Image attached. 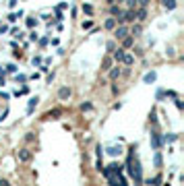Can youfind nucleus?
<instances>
[{"label":"nucleus","mask_w":184,"mask_h":186,"mask_svg":"<svg viewBox=\"0 0 184 186\" xmlns=\"http://www.w3.org/2000/svg\"><path fill=\"white\" fill-rule=\"evenodd\" d=\"M17 157H19L21 163H29L31 157H33V153L29 151V149H19V151H17Z\"/></svg>","instance_id":"nucleus-1"},{"label":"nucleus","mask_w":184,"mask_h":186,"mask_svg":"<svg viewBox=\"0 0 184 186\" xmlns=\"http://www.w3.org/2000/svg\"><path fill=\"white\" fill-rule=\"evenodd\" d=\"M114 35H116V39H122L128 35V27L124 25V23H118L116 27H114Z\"/></svg>","instance_id":"nucleus-2"},{"label":"nucleus","mask_w":184,"mask_h":186,"mask_svg":"<svg viewBox=\"0 0 184 186\" xmlns=\"http://www.w3.org/2000/svg\"><path fill=\"white\" fill-rule=\"evenodd\" d=\"M145 19H147V6H141L139 10H135V21H139V23H143Z\"/></svg>","instance_id":"nucleus-3"},{"label":"nucleus","mask_w":184,"mask_h":186,"mask_svg":"<svg viewBox=\"0 0 184 186\" xmlns=\"http://www.w3.org/2000/svg\"><path fill=\"white\" fill-rule=\"evenodd\" d=\"M135 10L136 8H128L122 17V23H135Z\"/></svg>","instance_id":"nucleus-4"},{"label":"nucleus","mask_w":184,"mask_h":186,"mask_svg":"<svg viewBox=\"0 0 184 186\" xmlns=\"http://www.w3.org/2000/svg\"><path fill=\"white\" fill-rule=\"evenodd\" d=\"M68 97H70V89H68V87H60V89H58V99H60V101H66Z\"/></svg>","instance_id":"nucleus-5"},{"label":"nucleus","mask_w":184,"mask_h":186,"mask_svg":"<svg viewBox=\"0 0 184 186\" xmlns=\"http://www.w3.org/2000/svg\"><path fill=\"white\" fill-rule=\"evenodd\" d=\"M151 145H153L155 149H159V147L164 145V141H161V137H159L157 132H151Z\"/></svg>","instance_id":"nucleus-6"},{"label":"nucleus","mask_w":184,"mask_h":186,"mask_svg":"<svg viewBox=\"0 0 184 186\" xmlns=\"http://www.w3.org/2000/svg\"><path fill=\"white\" fill-rule=\"evenodd\" d=\"M112 52H114V56H112V60H114V62H122V58H124V50L122 48H114V50H112Z\"/></svg>","instance_id":"nucleus-7"},{"label":"nucleus","mask_w":184,"mask_h":186,"mask_svg":"<svg viewBox=\"0 0 184 186\" xmlns=\"http://www.w3.org/2000/svg\"><path fill=\"white\" fill-rule=\"evenodd\" d=\"M128 33L132 35V37H139V35L143 33V27H141V25H132V29H128Z\"/></svg>","instance_id":"nucleus-8"},{"label":"nucleus","mask_w":184,"mask_h":186,"mask_svg":"<svg viewBox=\"0 0 184 186\" xmlns=\"http://www.w3.org/2000/svg\"><path fill=\"white\" fill-rule=\"evenodd\" d=\"M103 25H106V29H114L118 25V21L114 19V17H110V19H106V23H103Z\"/></svg>","instance_id":"nucleus-9"},{"label":"nucleus","mask_w":184,"mask_h":186,"mask_svg":"<svg viewBox=\"0 0 184 186\" xmlns=\"http://www.w3.org/2000/svg\"><path fill=\"white\" fill-rule=\"evenodd\" d=\"M112 58H103V62H102V70H110L112 68Z\"/></svg>","instance_id":"nucleus-10"},{"label":"nucleus","mask_w":184,"mask_h":186,"mask_svg":"<svg viewBox=\"0 0 184 186\" xmlns=\"http://www.w3.org/2000/svg\"><path fill=\"white\" fill-rule=\"evenodd\" d=\"M122 62L126 64V66H130V64L135 62V58H132V54H126V52H124V58H122Z\"/></svg>","instance_id":"nucleus-11"},{"label":"nucleus","mask_w":184,"mask_h":186,"mask_svg":"<svg viewBox=\"0 0 184 186\" xmlns=\"http://www.w3.org/2000/svg\"><path fill=\"white\" fill-rule=\"evenodd\" d=\"M60 114H62V110H60V108H56V110L48 112V114H46L44 118H56V116H60Z\"/></svg>","instance_id":"nucleus-12"},{"label":"nucleus","mask_w":184,"mask_h":186,"mask_svg":"<svg viewBox=\"0 0 184 186\" xmlns=\"http://www.w3.org/2000/svg\"><path fill=\"white\" fill-rule=\"evenodd\" d=\"M164 6L168 8V10H174V8H176V0H164Z\"/></svg>","instance_id":"nucleus-13"},{"label":"nucleus","mask_w":184,"mask_h":186,"mask_svg":"<svg viewBox=\"0 0 184 186\" xmlns=\"http://www.w3.org/2000/svg\"><path fill=\"white\" fill-rule=\"evenodd\" d=\"M37 101H40L37 97H31V99H29V108H27V112H29V114L33 112V108H35V105H37Z\"/></svg>","instance_id":"nucleus-14"},{"label":"nucleus","mask_w":184,"mask_h":186,"mask_svg":"<svg viewBox=\"0 0 184 186\" xmlns=\"http://www.w3.org/2000/svg\"><path fill=\"white\" fill-rule=\"evenodd\" d=\"M118 76H120V68H118V66H116V68H112V70H110V79H112V81H116Z\"/></svg>","instance_id":"nucleus-15"},{"label":"nucleus","mask_w":184,"mask_h":186,"mask_svg":"<svg viewBox=\"0 0 184 186\" xmlns=\"http://www.w3.org/2000/svg\"><path fill=\"white\" fill-rule=\"evenodd\" d=\"M155 79H157L155 72H147V75H145V83H153Z\"/></svg>","instance_id":"nucleus-16"},{"label":"nucleus","mask_w":184,"mask_h":186,"mask_svg":"<svg viewBox=\"0 0 184 186\" xmlns=\"http://www.w3.org/2000/svg\"><path fill=\"white\" fill-rule=\"evenodd\" d=\"M108 153H110V155H120V153H122V149H120V147H110Z\"/></svg>","instance_id":"nucleus-17"},{"label":"nucleus","mask_w":184,"mask_h":186,"mask_svg":"<svg viewBox=\"0 0 184 186\" xmlns=\"http://www.w3.org/2000/svg\"><path fill=\"white\" fill-rule=\"evenodd\" d=\"M83 13L85 14H93V6H91V4H83Z\"/></svg>","instance_id":"nucleus-18"},{"label":"nucleus","mask_w":184,"mask_h":186,"mask_svg":"<svg viewBox=\"0 0 184 186\" xmlns=\"http://www.w3.org/2000/svg\"><path fill=\"white\" fill-rule=\"evenodd\" d=\"M155 167H161V153H155Z\"/></svg>","instance_id":"nucleus-19"},{"label":"nucleus","mask_w":184,"mask_h":186,"mask_svg":"<svg viewBox=\"0 0 184 186\" xmlns=\"http://www.w3.org/2000/svg\"><path fill=\"white\" fill-rule=\"evenodd\" d=\"M126 6L128 8H136V0H126Z\"/></svg>","instance_id":"nucleus-20"},{"label":"nucleus","mask_w":184,"mask_h":186,"mask_svg":"<svg viewBox=\"0 0 184 186\" xmlns=\"http://www.w3.org/2000/svg\"><path fill=\"white\" fill-rule=\"evenodd\" d=\"M93 27V21H85V23H83V29H91Z\"/></svg>","instance_id":"nucleus-21"},{"label":"nucleus","mask_w":184,"mask_h":186,"mask_svg":"<svg viewBox=\"0 0 184 186\" xmlns=\"http://www.w3.org/2000/svg\"><path fill=\"white\" fill-rule=\"evenodd\" d=\"M139 6H149V0H136Z\"/></svg>","instance_id":"nucleus-22"},{"label":"nucleus","mask_w":184,"mask_h":186,"mask_svg":"<svg viewBox=\"0 0 184 186\" xmlns=\"http://www.w3.org/2000/svg\"><path fill=\"white\" fill-rule=\"evenodd\" d=\"M37 25V21L35 19H27V27H35Z\"/></svg>","instance_id":"nucleus-23"},{"label":"nucleus","mask_w":184,"mask_h":186,"mask_svg":"<svg viewBox=\"0 0 184 186\" xmlns=\"http://www.w3.org/2000/svg\"><path fill=\"white\" fill-rule=\"evenodd\" d=\"M40 64H41V58H40V56H35V58H33V66H40Z\"/></svg>","instance_id":"nucleus-24"},{"label":"nucleus","mask_w":184,"mask_h":186,"mask_svg":"<svg viewBox=\"0 0 184 186\" xmlns=\"http://www.w3.org/2000/svg\"><path fill=\"white\" fill-rule=\"evenodd\" d=\"M106 48H108V50H110V52H112V50L116 48V43H114V41H108V46H106Z\"/></svg>","instance_id":"nucleus-25"},{"label":"nucleus","mask_w":184,"mask_h":186,"mask_svg":"<svg viewBox=\"0 0 184 186\" xmlns=\"http://www.w3.org/2000/svg\"><path fill=\"white\" fill-rule=\"evenodd\" d=\"M91 108H93L91 103H83V105H81V110H91Z\"/></svg>","instance_id":"nucleus-26"},{"label":"nucleus","mask_w":184,"mask_h":186,"mask_svg":"<svg viewBox=\"0 0 184 186\" xmlns=\"http://www.w3.org/2000/svg\"><path fill=\"white\" fill-rule=\"evenodd\" d=\"M25 138H27L29 143H31V141H33V138H35V137H33V132H27V137H25Z\"/></svg>","instance_id":"nucleus-27"},{"label":"nucleus","mask_w":184,"mask_h":186,"mask_svg":"<svg viewBox=\"0 0 184 186\" xmlns=\"http://www.w3.org/2000/svg\"><path fill=\"white\" fill-rule=\"evenodd\" d=\"M6 31H8L6 25H0V33H6Z\"/></svg>","instance_id":"nucleus-28"},{"label":"nucleus","mask_w":184,"mask_h":186,"mask_svg":"<svg viewBox=\"0 0 184 186\" xmlns=\"http://www.w3.org/2000/svg\"><path fill=\"white\" fill-rule=\"evenodd\" d=\"M106 2H108V4H116V0H106Z\"/></svg>","instance_id":"nucleus-29"},{"label":"nucleus","mask_w":184,"mask_h":186,"mask_svg":"<svg viewBox=\"0 0 184 186\" xmlns=\"http://www.w3.org/2000/svg\"><path fill=\"white\" fill-rule=\"evenodd\" d=\"M118 2H124V0H118Z\"/></svg>","instance_id":"nucleus-30"}]
</instances>
